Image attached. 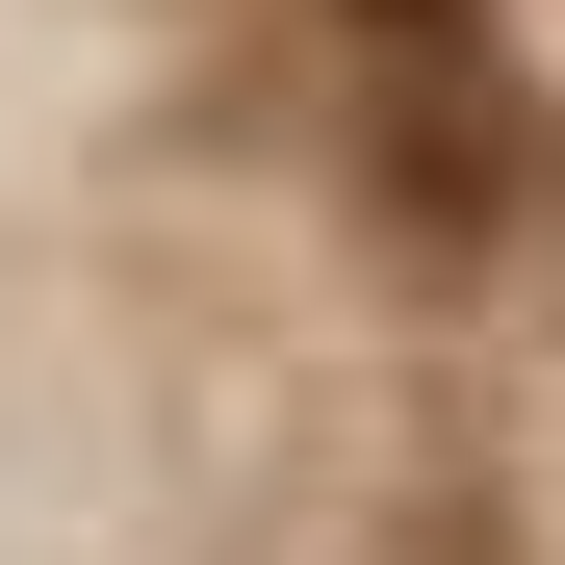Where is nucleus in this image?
<instances>
[{
	"label": "nucleus",
	"instance_id": "obj_1",
	"mask_svg": "<svg viewBox=\"0 0 565 565\" xmlns=\"http://www.w3.org/2000/svg\"><path fill=\"white\" fill-rule=\"evenodd\" d=\"M514 180H540V129L489 104V52H386V232L489 257V232H514Z\"/></svg>",
	"mask_w": 565,
	"mask_h": 565
},
{
	"label": "nucleus",
	"instance_id": "obj_2",
	"mask_svg": "<svg viewBox=\"0 0 565 565\" xmlns=\"http://www.w3.org/2000/svg\"><path fill=\"white\" fill-rule=\"evenodd\" d=\"M334 26H360V52H462V0H334Z\"/></svg>",
	"mask_w": 565,
	"mask_h": 565
}]
</instances>
